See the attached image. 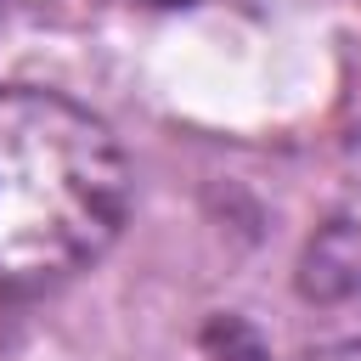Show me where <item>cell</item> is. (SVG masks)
<instances>
[{
    "mask_svg": "<svg viewBox=\"0 0 361 361\" xmlns=\"http://www.w3.org/2000/svg\"><path fill=\"white\" fill-rule=\"evenodd\" d=\"M130 214L118 135L56 90H0V293L85 271Z\"/></svg>",
    "mask_w": 361,
    "mask_h": 361,
    "instance_id": "6da1fadb",
    "label": "cell"
},
{
    "mask_svg": "<svg viewBox=\"0 0 361 361\" xmlns=\"http://www.w3.org/2000/svg\"><path fill=\"white\" fill-rule=\"evenodd\" d=\"M203 361H265V350H259L243 327H231V322H226V327H214V333H209Z\"/></svg>",
    "mask_w": 361,
    "mask_h": 361,
    "instance_id": "7a4b0ae2",
    "label": "cell"
},
{
    "mask_svg": "<svg viewBox=\"0 0 361 361\" xmlns=\"http://www.w3.org/2000/svg\"><path fill=\"white\" fill-rule=\"evenodd\" d=\"M158 6H186V0H158Z\"/></svg>",
    "mask_w": 361,
    "mask_h": 361,
    "instance_id": "3957f363",
    "label": "cell"
},
{
    "mask_svg": "<svg viewBox=\"0 0 361 361\" xmlns=\"http://www.w3.org/2000/svg\"><path fill=\"white\" fill-rule=\"evenodd\" d=\"M0 6H6V0H0Z\"/></svg>",
    "mask_w": 361,
    "mask_h": 361,
    "instance_id": "277c9868",
    "label": "cell"
}]
</instances>
